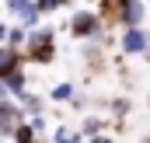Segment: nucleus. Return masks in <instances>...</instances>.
<instances>
[{"instance_id":"f257e3e1","label":"nucleus","mask_w":150,"mask_h":143,"mask_svg":"<svg viewBox=\"0 0 150 143\" xmlns=\"http://www.w3.org/2000/svg\"><path fill=\"white\" fill-rule=\"evenodd\" d=\"M25 63L28 67H49L52 59H56V52H59V38H56V28H49V25H38L28 32V42H25Z\"/></svg>"},{"instance_id":"f03ea898","label":"nucleus","mask_w":150,"mask_h":143,"mask_svg":"<svg viewBox=\"0 0 150 143\" xmlns=\"http://www.w3.org/2000/svg\"><path fill=\"white\" fill-rule=\"evenodd\" d=\"M67 32L70 38L77 42H94V38H108V25L101 21V14L94 11V7H74L70 11V21H67Z\"/></svg>"},{"instance_id":"7ed1b4c3","label":"nucleus","mask_w":150,"mask_h":143,"mask_svg":"<svg viewBox=\"0 0 150 143\" xmlns=\"http://www.w3.org/2000/svg\"><path fill=\"white\" fill-rule=\"evenodd\" d=\"M115 45H119V52H122V56L140 59V56L150 49V28H143V25H140V28H119Z\"/></svg>"},{"instance_id":"20e7f679","label":"nucleus","mask_w":150,"mask_h":143,"mask_svg":"<svg viewBox=\"0 0 150 143\" xmlns=\"http://www.w3.org/2000/svg\"><path fill=\"white\" fill-rule=\"evenodd\" d=\"M21 119H25L21 101H18V98H4V101H0V136L11 140V133H14V126H18Z\"/></svg>"},{"instance_id":"39448f33","label":"nucleus","mask_w":150,"mask_h":143,"mask_svg":"<svg viewBox=\"0 0 150 143\" xmlns=\"http://www.w3.org/2000/svg\"><path fill=\"white\" fill-rule=\"evenodd\" d=\"M147 0H126L122 4V14H119V28H140L147 21Z\"/></svg>"},{"instance_id":"423d86ee","label":"nucleus","mask_w":150,"mask_h":143,"mask_svg":"<svg viewBox=\"0 0 150 143\" xmlns=\"http://www.w3.org/2000/svg\"><path fill=\"white\" fill-rule=\"evenodd\" d=\"M4 84H7V94H11V98H18V101L32 91V80H28V70H25V67H18L14 73H7V77H4Z\"/></svg>"},{"instance_id":"0eeeda50","label":"nucleus","mask_w":150,"mask_h":143,"mask_svg":"<svg viewBox=\"0 0 150 143\" xmlns=\"http://www.w3.org/2000/svg\"><path fill=\"white\" fill-rule=\"evenodd\" d=\"M18 67H25V52L4 42V45H0V80H4L7 73H14Z\"/></svg>"},{"instance_id":"6e6552de","label":"nucleus","mask_w":150,"mask_h":143,"mask_svg":"<svg viewBox=\"0 0 150 143\" xmlns=\"http://www.w3.org/2000/svg\"><path fill=\"white\" fill-rule=\"evenodd\" d=\"M122 4H126V0H98V4H94V11L101 14V21H105L108 28H119V14H122Z\"/></svg>"},{"instance_id":"1a4fd4ad","label":"nucleus","mask_w":150,"mask_h":143,"mask_svg":"<svg viewBox=\"0 0 150 143\" xmlns=\"http://www.w3.org/2000/svg\"><path fill=\"white\" fill-rule=\"evenodd\" d=\"M74 94H77V84H74V80H59V84L49 87L45 98H49L52 105H67V101H74Z\"/></svg>"},{"instance_id":"9d476101","label":"nucleus","mask_w":150,"mask_h":143,"mask_svg":"<svg viewBox=\"0 0 150 143\" xmlns=\"http://www.w3.org/2000/svg\"><path fill=\"white\" fill-rule=\"evenodd\" d=\"M42 133H35V126L28 122V119H21L18 126H14V133H11V143H35Z\"/></svg>"},{"instance_id":"9b49d317","label":"nucleus","mask_w":150,"mask_h":143,"mask_svg":"<svg viewBox=\"0 0 150 143\" xmlns=\"http://www.w3.org/2000/svg\"><path fill=\"white\" fill-rule=\"evenodd\" d=\"M49 140L52 143H84V133L80 129H70V126H52Z\"/></svg>"},{"instance_id":"f8f14e48","label":"nucleus","mask_w":150,"mask_h":143,"mask_svg":"<svg viewBox=\"0 0 150 143\" xmlns=\"http://www.w3.org/2000/svg\"><path fill=\"white\" fill-rule=\"evenodd\" d=\"M21 112H25V119H32V115H42V112H45V101H42V94L28 91V94L21 98Z\"/></svg>"},{"instance_id":"ddd939ff","label":"nucleus","mask_w":150,"mask_h":143,"mask_svg":"<svg viewBox=\"0 0 150 143\" xmlns=\"http://www.w3.org/2000/svg\"><path fill=\"white\" fill-rule=\"evenodd\" d=\"M105 129H108V119H101V115H84V122H80L84 140H87V136H94V133H105Z\"/></svg>"},{"instance_id":"4468645a","label":"nucleus","mask_w":150,"mask_h":143,"mask_svg":"<svg viewBox=\"0 0 150 143\" xmlns=\"http://www.w3.org/2000/svg\"><path fill=\"white\" fill-rule=\"evenodd\" d=\"M25 42H28V28H25L21 21L7 28V45H14V49H25Z\"/></svg>"},{"instance_id":"2eb2a0df","label":"nucleus","mask_w":150,"mask_h":143,"mask_svg":"<svg viewBox=\"0 0 150 143\" xmlns=\"http://www.w3.org/2000/svg\"><path fill=\"white\" fill-rule=\"evenodd\" d=\"M129 108H133V101H129V98H122V94L108 101V112H112L115 119H126V115H129Z\"/></svg>"},{"instance_id":"dca6fc26","label":"nucleus","mask_w":150,"mask_h":143,"mask_svg":"<svg viewBox=\"0 0 150 143\" xmlns=\"http://www.w3.org/2000/svg\"><path fill=\"white\" fill-rule=\"evenodd\" d=\"M4 7H7V14H11V18H21L25 11H32V7H35V0H4Z\"/></svg>"},{"instance_id":"f3484780","label":"nucleus","mask_w":150,"mask_h":143,"mask_svg":"<svg viewBox=\"0 0 150 143\" xmlns=\"http://www.w3.org/2000/svg\"><path fill=\"white\" fill-rule=\"evenodd\" d=\"M84 143H115V140H112V133L105 129V133H94V136H87Z\"/></svg>"},{"instance_id":"a211bd4d","label":"nucleus","mask_w":150,"mask_h":143,"mask_svg":"<svg viewBox=\"0 0 150 143\" xmlns=\"http://www.w3.org/2000/svg\"><path fill=\"white\" fill-rule=\"evenodd\" d=\"M28 122L35 126V133H45V112H42V115H32Z\"/></svg>"},{"instance_id":"6ab92c4d","label":"nucleus","mask_w":150,"mask_h":143,"mask_svg":"<svg viewBox=\"0 0 150 143\" xmlns=\"http://www.w3.org/2000/svg\"><path fill=\"white\" fill-rule=\"evenodd\" d=\"M7 28H11V25H7V21H0V45L7 42Z\"/></svg>"},{"instance_id":"aec40b11","label":"nucleus","mask_w":150,"mask_h":143,"mask_svg":"<svg viewBox=\"0 0 150 143\" xmlns=\"http://www.w3.org/2000/svg\"><path fill=\"white\" fill-rule=\"evenodd\" d=\"M4 98H11V94H7V84L0 80V101H4Z\"/></svg>"},{"instance_id":"412c9836","label":"nucleus","mask_w":150,"mask_h":143,"mask_svg":"<svg viewBox=\"0 0 150 143\" xmlns=\"http://www.w3.org/2000/svg\"><path fill=\"white\" fill-rule=\"evenodd\" d=\"M140 59H143V63H150V49H147V52H143V56H140Z\"/></svg>"},{"instance_id":"4be33fe9","label":"nucleus","mask_w":150,"mask_h":143,"mask_svg":"<svg viewBox=\"0 0 150 143\" xmlns=\"http://www.w3.org/2000/svg\"><path fill=\"white\" fill-rule=\"evenodd\" d=\"M84 4H87V7H94V4H98V0H84Z\"/></svg>"},{"instance_id":"5701e85b","label":"nucleus","mask_w":150,"mask_h":143,"mask_svg":"<svg viewBox=\"0 0 150 143\" xmlns=\"http://www.w3.org/2000/svg\"><path fill=\"white\" fill-rule=\"evenodd\" d=\"M35 143H52V140H42V136H38V140H35Z\"/></svg>"},{"instance_id":"b1692460","label":"nucleus","mask_w":150,"mask_h":143,"mask_svg":"<svg viewBox=\"0 0 150 143\" xmlns=\"http://www.w3.org/2000/svg\"><path fill=\"white\" fill-rule=\"evenodd\" d=\"M143 143H150V136H143Z\"/></svg>"},{"instance_id":"393cba45","label":"nucleus","mask_w":150,"mask_h":143,"mask_svg":"<svg viewBox=\"0 0 150 143\" xmlns=\"http://www.w3.org/2000/svg\"><path fill=\"white\" fill-rule=\"evenodd\" d=\"M147 7H150V0H147Z\"/></svg>"}]
</instances>
